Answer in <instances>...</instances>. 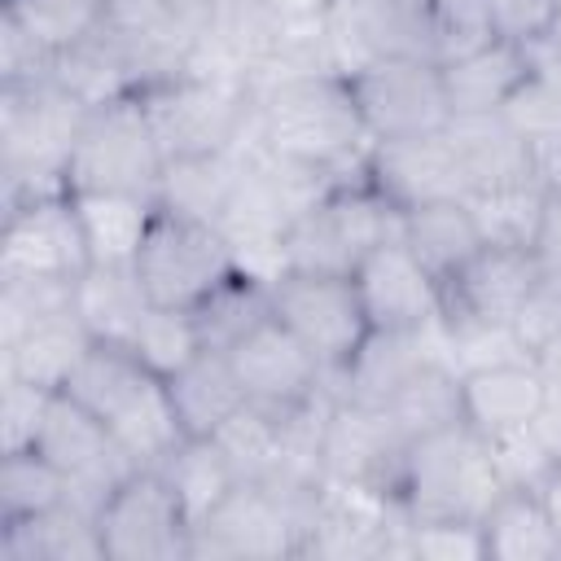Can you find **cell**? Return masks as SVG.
I'll return each mask as SVG.
<instances>
[{
  "label": "cell",
  "instance_id": "4dcf8cb0",
  "mask_svg": "<svg viewBox=\"0 0 561 561\" xmlns=\"http://www.w3.org/2000/svg\"><path fill=\"white\" fill-rule=\"evenodd\" d=\"M57 504H70V478L44 460L35 447L0 456V522L35 517Z\"/></svg>",
  "mask_w": 561,
  "mask_h": 561
},
{
  "label": "cell",
  "instance_id": "b9f144b4",
  "mask_svg": "<svg viewBox=\"0 0 561 561\" xmlns=\"http://www.w3.org/2000/svg\"><path fill=\"white\" fill-rule=\"evenodd\" d=\"M535 57H539V61H557V66H561V0H557V9H552V22H548L543 39L535 44Z\"/></svg>",
  "mask_w": 561,
  "mask_h": 561
},
{
  "label": "cell",
  "instance_id": "60d3db41",
  "mask_svg": "<svg viewBox=\"0 0 561 561\" xmlns=\"http://www.w3.org/2000/svg\"><path fill=\"white\" fill-rule=\"evenodd\" d=\"M543 259L561 263V188H548V206H543V241H539Z\"/></svg>",
  "mask_w": 561,
  "mask_h": 561
},
{
  "label": "cell",
  "instance_id": "83f0119b",
  "mask_svg": "<svg viewBox=\"0 0 561 561\" xmlns=\"http://www.w3.org/2000/svg\"><path fill=\"white\" fill-rule=\"evenodd\" d=\"M110 18V0H4L0 22L22 31L53 61L92 39Z\"/></svg>",
  "mask_w": 561,
  "mask_h": 561
},
{
  "label": "cell",
  "instance_id": "e575fe53",
  "mask_svg": "<svg viewBox=\"0 0 561 561\" xmlns=\"http://www.w3.org/2000/svg\"><path fill=\"white\" fill-rule=\"evenodd\" d=\"M561 333V263H543L539 280L530 285V294L522 298L517 316H513V337L526 355H535L539 346H548Z\"/></svg>",
  "mask_w": 561,
  "mask_h": 561
},
{
  "label": "cell",
  "instance_id": "ee69618b",
  "mask_svg": "<svg viewBox=\"0 0 561 561\" xmlns=\"http://www.w3.org/2000/svg\"><path fill=\"white\" fill-rule=\"evenodd\" d=\"M557 473H561V465H557Z\"/></svg>",
  "mask_w": 561,
  "mask_h": 561
},
{
  "label": "cell",
  "instance_id": "836d02e7",
  "mask_svg": "<svg viewBox=\"0 0 561 561\" xmlns=\"http://www.w3.org/2000/svg\"><path fill=\"white\" fill-rule=\"evenodd\" d=\"M500 39L482 0H430V57L438 66Z\"/></svg>",
  "mask_w": 561,
  "mask_h": 561
},
{
  "label": "cell",
  "instance_id": "f1b7e54d",
  "mask_svg": "<svg viewBox=\"0 0 561 561\" xmlns=\"http://www.w3.org/2000/svg\"><path fill=\"white\" fill-rule=\"evenodd\" d=\"M412 443L451 425V421H465L460 416V373L456 364L443 355V359H430L421 364L386 403H377Z\"/></svg>",
  "mask_w": 561,
  "mask_h": 561
},
{
  "label": "cell",
  "instance_id": "d4e9b609",
  "mask_svg": "<svg viewBox=\"0 0 561 561\" xmlns=\"http://www.w3.org/2000/svg\"><path fill=\"white\" fill-rule=\"evenodd\" d=\"M75 311L105 342H131L140 316L149 311V294L136 276V263H92L75 280Z\"/></svg>",
  "mask_w": 561,
  "mask_h": 561
},
{
  "label": "cell",
  "instance_id": "6da1fadb",
  "mask_svg": "<svg viewBox=\"0 0 561 561\" xmlns=\"http://www.w3.org/2000/svg\"><path fill=\"white\" fill-rule=\"evenodd\" d=\"M61 390L79 399L140 469L162 465L188 438L175 416L167 377L123 342L92 337V346L83 351V359L75 364Z\"/></svg>",
  "mask_w": 561,
  "mask_h": 561
},
{
  "label": "cell",
  "instance_id": "5bb4252c",
  "mask_svg": "<svg viewBox=\"0 0 561 561\" xmlns=\"http://www.w3.org/2000/svg\"><path fill=\"white\" fill-rule=\"evenodd\" d=\"M543 263V250L486 241L451 280H443V329H513Z\"/></svg>",
  "mask_w": 561,
  "mask_h": 561
},
{
  "label": "cell",
  "instance_id": "f546056e",
  "mask_svg": "<svg viewBox=\"0 0 561 561\" xmlns=\"http://www.w3.org/2000/svg\"><path fill=\"white\" fill-rule=\"evenodd\" d=\"M478 215V228L486 241L500 245H526L539 250L543 241V206H548V188L543 184H508V188H491V193H469L465 197Z\"/></svg>",
  "mask_w": 561,
  "mask_h": 561
},
{
  "label": "cell",
  "instance_id": "9c48e42d",
  "mask_svg": "<svg viewBox=\"0 0 561 561\" xmlns=\"http://www.w3.org/2000/svg\"><path fill=\"white\" fill-rule=\"evenodd\" d=\"M140 101L167 162L232 149L250 114V88L232 75H162L140 88Z\"/></svg>",
  "mask_w": 561,
  "mask_h": 561
},
{
  "label": "cell",
  "instance_id": "d6986e66",
  "mask_svg": "<svg viewBox=\"0 0 561 561\" xmlns=\"http://www.w3.org/2000/svg\"><path fill=\"white\" fill-rule=\"evenodd\" d=\"M399 237L408 241V250L434 272V280H451L482 245V228L478 215L465 197H443V202H425L399 215Z\"/></svg>",
  "mask_w": 561,
  "mask_h": 561
},
{
  "label": "cell",
  "instance_id": "ac0fdd59",
  "mask_svg": "<svg viewBox=\"0 0 561 561\" xmlns=\"http://www.w3.org/2000/svg\"><path fill=\"white\" fill-rule=\"evenodd\" d=\"M447 140H451L456 167L465 175V197L535 180V153L508 127V118L500 110H491V114H451Z\"/></svg>",
  "mask_w": 561,
  "mask_h": 561
},
{
  "label": "cell",
  "instance_id": "3957f363",
  "mask_svg": "<svg viewBox=\"0 0 561 561\" xmlns=\"http://www.w3.org/2000/svg\"><path fill=\"white\" fill-rule=\"evenodd\" d=\"M500 491L491 443L469 421H451L408 447L399 504L412 522H482Z\"/></svg>",
  "mask_w": 561,
  "mask_h": 561
},
{
  "label": "cell",
  "instance_id": "8992f818",
  "mask_svg": "<svg viewBox=\"0 0 561 561\" xmlns=\"http://www.w3.org/2000/svg\"><path fill=\"white\" fill-rule=\"evenodd\" d=\"M232 272H241V259L219 224L158 202L149 232L136 250V276L149 302L193 311Z\"/></svg>",
  "mask_w": 561,
  "mask_h": 561
},
{
  "label": "cell",
  "instance_id": "52a82bcc",
  "mask_svg": "<svg viewBox=\"0 0 561 561\" xmlns=\"http://www.w3.org/2000/svg\"><path fill=\"white\" fill-rule=\"evenodd\" d=\"M368 140L430 136L451 123L443 66L421 53H373L342 70Z\"/></svg>",
  "mask_w": 561,
  "mask_h": 561
},
{
  "label": "cell",
  "instance_id": "ffe728a7",
  "mask_svg": "<svg viewBox=\"0 0 561 561\" xmlns=\"http://www.w3.org/2000/svg\"><path fill=\"white\" fill-rule=\"evenodd\" d=\"M530 70H535V48L513 44V39H491L478 53H465V57L447 61L443 83H447L451 114H491V110H500Z\"/></svg>",
  "mask_w": 561,
  "mask_h": 561
},
{
  "label": "cell",
  "instance_id": "d590c367",
  "mask_svg": "<svg viewBox=\"0 0 561 561\" xmlns=\"http://www.w3.org/2000/svg\"><path fill=\"white\" fill-rule=\"evenodd\" d=\"M408 552L434 561H486L482 522H412L408 517Z\"/></svg>",
  "mask_w": 561,
  "mask_h": 561
},
{
  "label": "cell",
  "instance_id": "1f68e13d",
  "mask_svg": "<svg viewBox=\"0 0 561 561\" xmlns=\"http://www.w3.org/2000/svg\"><path fill=\"white\" fill-rule=\"evenodd\" d=\"M508 127L530 145V153L561 145V75L539 66L517 83V92L500 105Z\"/></svg>",
  "mask_w": 561,
  "mask_h": 561
},
{
  "label": "cell",
  "instance_id": "277c9868",
  "mask_svg": "<svg viewBox=\"0 0 561 561\" xmlns=\"http://www.w3.org/2000/svg\"><path fill=\"white\" fill-rule=\"evenodd\" d=\"M167 175L162 140L149 123L140 92L88 105L66 158L70 193H145L158 197Z\"/></svg>",
  "mask_w": 561,
  "mask_h": 561
},
{
  "label": "cell",
  "instance_id": "ab89813d",
  "mask_svg": "<svg viewBox=\"0 0 561 561\" xmlns=\"http://www.w3.org/2000/svg\"><path fill=\"white\" fill-rule=\"evenodd\" d=\"M530 434L539 438V447L548 451V460L561 465V386L548 381V399H543L539 416L530 421Z\"/></svg>",
  "mask_w": 561,
  "mask_h": 561
},
{
  "label": "cell",
  "instance_id": "8d00e7d4",
  "mask_svg": "<svg viewBox=\"0 0 561 561\" xmlns=\"http://www.w3.org/2000/svg\"><path fill=\"white\" fill-rule=\"evenodd\" d=\"M48 394H53V390H44V386L4 377V394H0L4 451H22V447L35 443V430H39V416H44V408H48Z\"/></svg>",
  "mask_w": 561,
  "mask_h": 561
},
{
  "label": "cell",
  "instance_id": "7bdbcfd3",
  "mask_svg": "<svg viewBox=\"0 0 561 561\" xmlns=\"http://www.w3.org/2000/svg\"><path fill=\"white\" fill-rule=\"evenodd\" d=\"M535 364L543 368V377H548L552 386H561V333H557L548 346H539V351H535Z\"/></svg>",
  "mask_w": 561,
  "mask_h": 561
},
{
  "label": "cell",
  "instance_id": "484cf974",
  "mask_svg": "<svg viewBox=\"0 0 561 561\" xmlns=\"http://www.w3.org/2000/svg\"><path fill=\"white\" fill-rule=\"evenodd\" d=\"M193 329L202 351H219L228 355L245 333H254L267 316H272V285L254 272H232L224 285H215L193 311Z\"/></svg>",
  "mask_w": 561,
  "mask_h": 561
},
{
  "label": "cell",
  "instance_id": "e0dca14e",
  "mask_svg": "<svg viewBox=\"0 0 561 561\" xmlns=\"http://www.w3.org/2000/svg\"><path fill=\"white\" fill-rule=\"evenodd\" d=\"M548 399V377L535 355H508L460 373V416L491 443L530 430Z\"/></svg>",
  "mask_w": 561,
  "mask_h": 561
},
{
  "label": "cell",
  "instance_id": "f35d334b",
  "mask_svg": "<svg viewBox=\"0 0 561 561\" xmlns=\"http://www.w3.org/2000/svg\"><path fill=\"white\" fill-rule=\"evenodd\" d=\"M250 9H254L267 26L285 31V26H311V22L329 18V13L337 9V0H250Z\"/></svg>",
  "mask_w": 561,
  "mask_h": 561
},
{
  "label": "cell",
  "instance_id": "cb8c5ba5",
  "mask_svg": "<svg viewBox=\"0 0 561 561\" xmlns=\"http://www.w3.org/2000/svg\"><path fill=\"white\" fill-rule=\"evenodd\" d=\"M167 390H171L184 434H219L245 408L237 373H232L228 355H219V351H197L184 368H175L167 377Z\"/></svg>",
  "mask_w": 561,
  "mask_h": 561
},
{
  "label": "cell",
  "instance_id": "7402d4cb",
  "mask_svg": "<svg viewBox=\"0 0 561 561\" xmlns=\"http://www.w3.org/2000/svg\"><path fill=\"white\" fill-rule=\"evenodd\" d=\"M486 561H552L561 557V535L543 508L539 486H504L482 513Z\"/></svg>",
  "mask_w": 561,
  "mask_h": 561
},
{
  "label": "cell",
  "instance_id": "ba28073f",
  "mask_svg": "<svg viewBox=\"0 0 561 561\" xmlns=\"http://www.w3.org/2000/svg\"><path fill=\"white\" fill-rule=\"evenodd\" d=\"M267 285H272V316L324 364L329 377H337L373 333L355 276L285 267Z\"/></svg>",
  "mask_w": 561,
  "mask_h": 561
},
{
  "label": "cell",
  "instance_id": "44dd1931",
  "mask_svg": "<svg viewBox=\"0 0 561 561\" xmlns=\"http://www.w3.org/2000/svg\"><path fill=\"white\" fill-rule=\"evenodd\" d=\"M0 557L4 561H105L96 517L57 504L35 517L0 522Z\"/></svg>",
  "mask_w": 561,
  "mask_h": 561
},
{
  "label": "cell",
  "instance_id": "74e56055",
  "mask_svg": "<svg viewBox=\"0 0 561 561\" xmlns=\"http://www.w3.org/2000/svg\"><path fill=\"white\" fill-rule=\"evenodd\" d=\"M486 4V18L495 26L500 39H513V44H526L535 48L552 22V9L557 0H482Z\"/></svg>",
  "mask_w": 561,
  "mask_h": 561
},
{
  "label": "cell",
  "instance_id": "d6a6232c",
  "mask_svg": "<svg viewBox=\"0 0 561 561\" xmlns=\"http://www.w3.org/2000/svg\"><path fill=\"white\" fill-rule=\"evenodd\" d=\"M127 346L149 368H158L162 377H171L175 368H184L202 351L197 329H193V316L180 311V307H158V302H149V311L140 316V324H136V333H131Z\"/></svg>",
  "mask_w": 561,
  "mask_h": 561
},
{
  "label": "cell",
  "instance_id": "4fadbf2b",
  "mask_svg": "<svg viewBox=\"0 0 561 561\" xmlns=\"http://www.w3.org/2000/svg\"><path fill=\"white\" fill-rule=\"evenodd\" d=\"M31 447L70 478V504L83 508V513H92V517L101 513L105 495L131 469H140L123 451V443L79 399H70L66 390H53L48 394V408L39 416V430H35V443Z\"/></svg>",
  "mask_w": 561,
  "mask_h": 561
},
{
  "label": "cell",
  "instance_id": "4316f807",
  "mask_svg": "<svg viewBox=\"0 0 561 561\" xmlns=\"http://www.w3.org/2000/svg\"><path fill=\"white\" fill-rule=\"evenodd\" d=\"M92 263H136L158 197L145 193H75Z\"/></svg>",
  "mask_w": 561,
  "mask_h": 561
},
{
  "label": "cell",
  "instance_id": "7a4b0ae2",
  "mask_svg": "<svg viewBox=\"0 0 561 561\" xmlns=\"http://www.w3.org/2000/svg\"><path fill=\"white\" fill-rule=\"evenodd\" d=\"M259 149L320 180L342 171L355 153H368L373 140L364 131L346 75L302 70L294 79H280L259 105Z\"/></svg>",
  "mask_w": 561,
  "mask_h": 561
},
{
  "label": "cell",
  "instance_id": "2e32d148",
  "mask_svg": "<svg viewBox=\"0 0 561 561\" xmlns=\"http://www.w3.org/2000/svg\"><path fill=\"white\" fill-rule=\"evenodd\" d=\"M368 180L373 188L403 215L425 202L465 197V175L456 167L447 127L430 136H403V140H377L368 149Z\"/></svg>",
  "mask_w": 561,
  "mask_h": 561
},
{
  "label": "cell",
  "instance_id": "7c38bea8",
  "mask_svg": "<svg viewBox=\"0 0 561 561\" xmlns=\"http://www.w3.org/2000/svg\"><path fill=\"white\" fill-rule=\"evenodd\" d=\"M105 561H175L193 557V522L175 486L158 469H131L96 513Z\"/></svg>",
  "mask_w": 561,
  "mask_h": 561
},
{
  "label": "cell",
  "instance_id": "8fae6325",
  "mask_svg": "<svg viewBox=\"0 0 561 561\" xmlns=\"http://www.w3.org/2000/svg\"><path fill=\"white\" fill-rule=\"evenodd\" d=\"M228 364L237 373V386L245 394V408L263 412L267 421H294L302 412H311L316 403L333 399V377L324 373V364L276 320L267 316L254 333H245L232 351Z\"/></svg>",
  "mask_w": 561,
  "mask_h": 561
},
{
  "label": "cell",
  "instance_id": "603a6c76",
  "mask_svg": "<svg viewBox=\"0 0 561 561\" xmlns=\"http://www.w3.org/2000/svg\"><path fill=\"white\" fill-rule=\"evenodd\" d=\"M180 495L193 530L219 513V504L241 486V469L215 434H188L162 465H153Z\"/></svg>",
  "mask_w": 561,
  "mask_h": 561
},
{
  "label": "cell",
  "instance_id": "5b68a950",
  "mask_svg": "<svg viewBox=\"0 0 561 561\" xmlns=\"http://www.w3.org/2000/svg\"><path fill=\"white\" fill-rule=\"evenodd\" d=\"M394 232H399V210L373 188L368 171H359L355 180L329 184L289 224V232L280 241V259H285V267H302V272L355 276L364 254Z\"/></svg>",
  "mask_w": 561,
  "mask_h": 561
},
{
  "label": "cell",
  "instance_id": "30bf717a",
  "mask_svg": "<svg viewBox=\"0 0 561 561\" xmlns=\"http://www.w3.org/2000/svg\"><path fill=\"white\" fill-rule=\"evenodd\" d=\"M92 267L75 193L9 202L0 237V285H75Z\"/></svg>",
  "mask_w": 561,
  "mask_h": 561
},
{
  "label": "cell",
  "instance_id": "9a60e30c",
  "mask_svg": "<svg viewBox=\"0 0 561 561\" xmlns=\"http://www.w3.org/2000/svg\"><path fill=\"white\" fill-rule=\"evenodd\" d=\"M373 329H443V285L394 232L355 267Z\"/></svg>",
  "mask_w": 561,
  "mask_h": 561
}]
</instances>
